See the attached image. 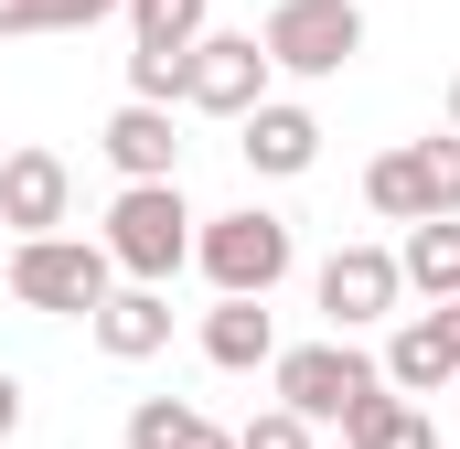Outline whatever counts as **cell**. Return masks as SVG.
<instances>
[{"label":"cell","mask_w":460,"mask_h":449,"mask_svg":"<svg viewBox=\"0 0 460 449\" xmlns=\"http://www.w3.org/2000/svg\"><path fill=\"white\" fill-rule=\"evenodd\" d=\"M108 268L128 289H172V268L193 257V204H182V182H128L108 204Z\"/></svg>","instance_id":"1"},{"label":"cell","mask_w":460,"mask_h":449,"mask_svg":"<svg viewBox=\"0 0 460 449\" xmlns=\"http://www.w3.org/2000/svg\"><path fill=\"white\" fill-rule=\"evenodd\" d=\"M193 268L215 278V300H268V289L300 268V235L268 215V204H246V215H215L193 235Z\"/></svg>","instance_id":"2"},{"label":"cell","mask_w":460,"mask_h":449,"mask_svg":"<svg viewBox=\"0 0 460 449\" xmlns=\"http://www.w3.org/2000/svg\"><path fill=\"white\" fill-rule=\"evenodd\" d=\"M118 289L108 246L97 235H32V246H11V300L22 311H75V321H97Z\"/></svg>","instance_id":"3"},{"label":"cell","mask_w":460,"mask_h":449,"mask_svg":"<svg viewBox=\"0 0 460 449\" xmlns=\"http://www.w3.org/2000/svg\"><path fill=\"white\" fill-rule=\"evenodd\" d=\"M257 54H268V75H343L364 54V11L353 0H279L257 22Z\"/></svg>","instance_id":"4"},{"label":"cell","mask_w":460,"mask_h":449,"mask_svg":"<svg viewBox=\"0 0 460 449\" xmlns=\"http://www.w3.org/2000/svg\"><path fill=\"white\" fill-rule=\"evenodd\" d=\"M268 374H279V407H289V418H311V428H343L364 396H385L375 353H353V342H300V353H279Z\"/></svg>","instance_id":"5"},{"label":"cell","mask_w":460,"mask_h":449,"mask_svg":"<svg viewBox=\"0 0 460 449\" xmlns=\"http://www.w3.org/2000/svg\"><path fill=\"white\" fill-rule=\"evenodd\" d=\"M182 108L193 118H257L268 108V54H257V32H204V43L182 54Z\"/></svg>","instance_id":"6"},{"label":"cell","mask_w":460,"mask_h":449,"mask_svg":"<svg viewBox=\"0 0 460 449\" xmlns=\"http://www.w3.org/2000/svg\"><path fill=\"white\" fill-rule=\"evenodd\" d=\"M396 300H407L396 246H332V257H322V321H332V342L364 332V321H385Z\"/></svg>","instance_id":"7"},{"label":"cell","mask_w":460,"mask_h":449,"mask_svg":"<svg viewBox=\"0 0 460 449\" xmlns=\"http://www.w3.org/2000/svg\"><path fill=\"white\" fill-rule=\"evenodd\" d=\"M65 215H75V172L54 150H0V224L32 246V235H54Z\"/></svg>","instance_id":"8"},{"label":"cell","mask_w":460,"mask_h":449,"mask_svg":"<svg viewBox=\"0 0 460 449\" xmlns=\"http://www.w3.org/2000/svg\"><path fill=\"white\" fill-rule=\"evenodd\" d=\"M235 150H246V172H268V182H300L311 161H322V118L289 108V97H268L257 118H235Z\"/></svg>","instance_id":"9"},{"label":"cell","mask_w":460,"mask_h":449,"mask_svg":"<svg viewBox=\"0 0 460 449\" xmlns=\"http://www.w3.org/2000/svg\"><path fill=\"white\" fill-rule=\"evenodd\" d=\"M97 150H108L118 193H128V182H172V172H182V139H172V108H139V97H128V108H118L108 128H97Z\"/></svg>","instance_id":"10"},{"label":"cell","mask_w":460,"mask_h":449,"mask_svg":"<svg viewBox=\"0 0 460 449\" xmlns=\"http://www.w3.org/2000/svg\"><path fill=\"white\" fill-rule=\"evenodd\" d=\"M108 364H150L161 342H172V289H108V311L86 321Z\"/></svg>","instance_id":"11"},{"label":"cell","mask_w":460,"mask_h":449,"mask_svg":"<svg viewBox=\"0 0 460 449\" xmlns=\"http://www.w3.org/2000/svg\"><path fill=\"white\" fill-rule=\"evenodd\" d=\"M204 364H226V374L279 364V321H268V300H215V311H204Z\"/></svg>","instance_id":"12"},{"label":"cell","mask_w":460,"mask_h":449,"mask_svg":"<svg viewBox=\"0 0 460 449\" xmlns=\"http://www.w3.org/2000/svg\"><path fill=\"white\" fill-rule=\"evenodd\" d=\"M375 374H385V396H439L460 364H450V342H439V321L418 311V321H396V332H385V364H375Z\"/></svg>","instance_id":"13"},{"label":"cell","mask_w":460,"mask_h":449,"mask_svg":"<svg viewBox=\"0 0 460 449\" xmlns=\"http://www.w3.org/2000/svg\"><path fill=\"white\" fill-rule=\"evenodd\" d=\"M396 278L439 311V300H460V215H439V224H407V246H396Z\"/></svg>","instance_id":"14"},{"label":"cell","mask_w":460,"mask_h":449,"mask_svg":"<svg viewBox=\"0 0 460 449\" xmlns=\"http://www.w3.org/2000/svg\"><path fill=\"white\" fill-rule=\"evenodd\" d=\"M343 449H439V418L418 396H364L343 418Z\"/></svg>","instance_id":"15"},{"label":"cell","mask_w":460,"mask_h":449,"mask_svg":"<svg viewBox=\"0 0 460 449\" xmlns=\"http://www.w3.org/2000/svg\"><path fill=\"white\" fill-rule=\"evenodd\" d=\"M364 204H375L385 224H429V182H418V139H407V150H385V161L364 172Z\"/></svg>","instance_id":"16"},{"label":"cell","mask_w":460,"mask_h":449,"mask_svg":"<svg viewBox=\"0 0 460 449\" xmlns=\"http://www.w3.org/2000/svg\"><path fill=\"white\" fill-rule=\"evenodd\" d=\"M128 32H139V54H193L204 43V0H128Z\"/></svg>","instance_id":"17"},{"label":"cell","mask_w":460,"mask_h":449,"mask_svg":"<svg viewBox=\"0 0 460 449\" xmlns=\"http://www.w3.org/2000/svg\"><path fill=\"white\" fill-rule=\"evenodd\" d=\"M204 439V407L193 396H139L128 407V449H193Z\"/></svg>","instance_id":"18"},{"label":"cell","mask_w":460,"mask_h":449,"mask_svg":"<svg viewBox=\"0 0 460 449\" xmlns=\"http://www.w3.org/2000/svg\"><path fill=\"white\" fill-rule=\"evenodd\" d=\"M418 182H429V224L460 215V139L439 128V139H418Z\"/></svg>","instance_id":"19"},{"label":"cell","mask_w":460,"mask_h":449,"mask_svg":"<svg viewBox=\"0 0 460 449\" xmlns=\"http://www.w3.org/2000/svg\"><path fill=\"white\" fill-rule=\"evenodd\" d=\"M128 97L139 108H182V54H128Z\"/></svg>","instance_id":"20"},{"label":"cell","mask_w":460,"mask_h":449,"mask_svg":"<svg viewBox=\"0 0 460 449\" xmlns=\"http://www.w3.org/2000/svg\"><path fill=\"white\" fill-rule=\"evenodd\" d=\"M235 449H311V418H289V407H257V418L235 428Z\"/></svg>","instance_id":"21"},{"label":"cell","mask_w":460,"mask_h":449,"mask_svg":"<svg viewBox=\"0 0 460 449\" xmlns=\"http://www.w3.org/2000/svg\"><path fill=\"white\" fill-rule=\"evenodd\" d=\"M128 0H43V32H86V22H108Z\"/></svg>","instance_id":"22"},{"label":"cell","mask_w":460,"mask_h":449,"mask_svg":"<svg viewBox=\"0 0 460 449\" xmlns=\"http://www.w3.org/2000/svg\"><path fill=\"white\" fill-rule=\"evenodd\" d=\"M0 32H43V0H0Z\"/></svg>","instance_id":"23"},{"label":"cell","mask_w":460,"mask_h":449,"mask_svg":"<svg viewBox=\"0 0 460 449\" xmlns=\"http://www.w3.org/2000/svg\"><path fill=\"white\" fill-rule=\"evenodd\" d=\"M22 428V374H0V439Z\"/></svg>","instance_id":"24"},{"label":"cell","mask_w":460,"mask_h":449,"mask_svg":"<svg viewBox=\"0 0 460 449\" xmlns=\"http://www.w3.org/2000/svg\"><path fill=\"white\" fill-rule=\"evenodd\" d=\"M193 449H235V428H215V418H204V439H193Z\"/></svg>","instance_id":"25"},{"label":"cell","mask_w":460,"mask_h":449,"mask_svg":"<svg viewBox=\"0 0 460 449\" xmlns=\"http://www.w3.org/2000/svg\"><path fill=\"white\" fill-rule=\"evenodd\" d=\"M450 139H460V75H450Z\"/></svg>","instance_id":"26"}]
</instances>
